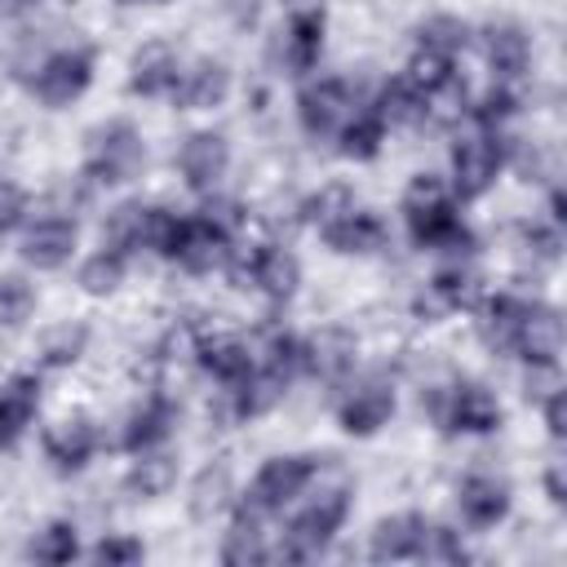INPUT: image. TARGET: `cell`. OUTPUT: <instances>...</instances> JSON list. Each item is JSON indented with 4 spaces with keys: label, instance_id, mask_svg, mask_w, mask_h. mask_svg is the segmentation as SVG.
Masks as SVG:
<instances>
[{
    "label": "cell",
    "instance_id": "obj_46",
    "mask_svg": "<svg viewBox=\"0 0 567 567\" xmlns=\"http://www.w3.org/2000/svg\"><path fill=\"white\" fill-rule=\"evenodd\" d=\"M142 4H168V0H142Z\"/></svg>",
    "mask_w": 567,
    "mask_h": 567
},
{
    "label": "cell",
    "instance_id": "obj_22",
    "mask_svg": "<svg viewBox=\"0 0 567 567\" xmlns=\"http://www.w3.org/2000/svg\"><path fill=\"white\" fill-rule=\"evenodd\" d=\"M182 80V62L168 44H146L137 49L133 58V75H128V89L137 97H159V93H173Z\"/></svg>",
    "mask_w": 567,
    "mask_h": 567
},
{
    "label": "cell",
    "instance_id": "obj_34",
    "mask_svg": "<svg viewBox=\"0 0 567 567\" xmlns=\"http://www.w3.org/2000/svg\"><path fill=\"white\" fill-rule=\"evenodd\" d=\"M430 292H434V301L439 306H447V310H461V306H470L474 301V292H478V275L470 270V266H443L434 279H430Z\"/></svg>",
    "mask_w": 567,
    "mask_h": 567
},
{
    "label": "cell",
    "instance_id": "obj_10",
    "mask_svg": "<svg viewBox=\"0 0 567 567\" xmlns=\"http://www.w3.org/2000/svg\"><path fill=\"white\" fill-rule=\"evenodd\" d=\"M346 115H350V89H346V80H337V75L310 80V84L301 89V97H297V120H301V128H306L310 137L337 133V128L346 124Z\"/></svg>",
    "mask_w": 567,
    "mask_h": 567
},
{
    "label": "cell",
    "instance_id": "obj_42",
    "mask_svg": "<svg viewBox=\"0 0 567 567\" xmlns=\"http://www.w3.org/2000/svg\"><path fill=\"white\" fill-rule=\"evenodd\" d=\"M527 244H532L536 257H558V248H563V226H558V221H532V226H527Z\"/></svg>",
    "mask_w": 567,
    "mask_h": 567
},
{
    "label": "cell",
    "instance_id": "obj_29",
    "mask_svg": "<svg viewBox=\"0 0 567 567\" xmlns=\"http://www.w3.org/2000/svg\"><path fill=\"white\" fill-rule=\"evenodd\" d=\"M425 111H430V97H425L416 84H408L403 75H399V80H390V84L381 89L377 115H381L385 124H421V120H425Z\"/></svg>",
    "mask_w": 567,
    "mask_h": 567
},
{
    "label": "cell",
    "instance_id": "obj_17",
    "mask_svg": "<svg viewBox=\"0 0 567 567\" xmlns=\"http://www.w3.org/2000/svg\"><path fill=\"white\" fill-rule=\"evenodd\" d=\"M456 505H461V518L483 532V527H496L509 514V487L496 474H470L456 492Z\"/></svg>",
    "mask_w": 567,
    "mask_h": 567
},
{
    "label": "cell",
    "instance_id": "obj_32",
    "mask_svg": "<svg viewBox=\"0 0 567 567\" xmlns=\"http://www.w3.org/2000/svg\"><path fill=\"white\" fill-rule=\"evenodd\" d=\"M452 58L447 53H434V49H416L412 53V62H408V71H403V80L408 84H416L425 97H434V93H443L447 84H452Z\"/></svg>",
    "mask_w": 567,
    "mask_h": 567
},
{
    "label": "cell",
    "instance_id": "obj_33",
    "mask_svg": "<svg viewBox=\"0 0 567 567\" xmlns=\"http://www.w3.org/2000/svg\"><path fill=\"white\" fill-rule=\"evenodd\" d=\"M124 284V252H115V248H97L84 266H80V288L84 292H93V297H106V292H115Z\"/></svg>",
    "mask_w": 567,
    "mask_h": 567
},
{
    "label": "cell",
    "instance_id": "obj_6",
    "mask_svg": "<svg viewBox=\"0 0 567 567\" xmlns=\"http://www.w3.org/2000/svg\"><path fill=\"white\" fill-rule=\"evenodd\" d=\"M310 478H315V456H270L248 483V509L275 514L288 501H297Z\"/></svg>",
    "mask_w": 567,
    "mask_h": 567
},
{
    "label": "cell",
    "instance_id": "obj_27",
    "mask_svg": "<svg viewBox=\"0 0 567 567\" xmlns=\"http://www.w3.org/2000/svg\"><path fill=\"white\" fill-rule=\"evenodd\" d=\"M354 368V341L346 332H323L319 341H306V372H319L323 381H341Z\"/></svg>",
    "mask_w": 567,
    "mask_h": 567
},
{
    "label": "cell",
    "instance_id": "obj_8",
    "mask_svg": "<svg viewBox=\"0 0 567 567\" xmlns=\"http://www.w3.org/2000/svg\"><path fill=\"white\" fill-rule=\"evenodd\" d=\"M434 416H439L452 434H487V430L501 425V403H496V394H492L487 385L461 381V385H452V390L439 394Z\"/></svg>",
    "mask_w": 567,
    "mask_h": 567
},
{
    "label": "cell",
    "instance_id": "obj_44",
    "mask_svg": "<svg viewBox=\"0 0 567 567\" xmlns=\"http://www.w3.org/2000/svg\"><path fill=\"white\" fill-rule=\"evenodd\" d=\"M545 425L554 439H563V390H549L545 394Z\"/></svg>",
    "mask_w": 567,
    "mask_h": 567
},
{
    "label": "cell",
    "instance_id": "obj_26",
    "mask_svg": "<svg viewBox=\"0 0 567 567\" xmlns=\"http://www.w3.org/2000/svg\"><path fill=\"white\" fill-rule=\"evenodd\" d=\"M199 368H204L208 377H217L221 385H235L239 377H248L252 354H248V346H244L239 337H208V341L199 346Z\"/></svg>",
    "mask_w": 567,
    "mask_h": 567
},
{
    "label": "cell",
    "instance_id": "obj_43",
    "mask_svg": "<svg viewBox=\"0 0 567 567\" xmlns=\"http://www.w3.org/2000/svg\"><path fill=\"white\" fill-rule=\"evenodd\" d=\"M22 213H27L22 190H18L13 182H0V235H4V230H13V226L22 221Z\"/></svg>",
    "mask_w": 567,
    "mask_h": 567
},
{
    "label": "cell",
    "instance_id": "obj_15",
    "mask_svg": "<svg viewBox=\"0 0 567 567\" xmlns=\"http://www.w3.org/2000/svg\"><path fill=\"white\" fill-rule=\"evenodd\" d=\"M244 279H252V288H261L270 301H288L297 292V284H301V266H297V257L288 248L261 244V248H252V257L244 266Z\"/></svg>",
    "mask_w": 567,
    "mask_h": 567
},
{
    "label": "cell",
    "instance_id": "obj_16",
    "mask_svg": "<svg viewBox=\"0 0 567 567\" xmlns=\"http://www.w3.org/2000/svg\"><path fill=\"white\" fill-rule=\"evenodd\" d=\"M323 53V13L319 9H297L284 27L279 40V62L288 75H306Z\"/></svg>",
    "mask_w": 567,
    "mask_h": 567
},
{
    "label": "cell",
    "instance_id": "obj_4",
    "mask_svg": "<svg viewBox=\"0 0 567 567\" xmlns=\"http://www.w3.org/2000/svg\"><path fill=\"white\" fill-rule=\"evenodd\" d=\"M501 164H505V142H501L496 128H483V133L461 137L452 146V190L461 199H478L496 182Z\"/></svg>",
    "mask_w": 567,
    "mask_h": 567
},
{
    "label": "cell",
    "instance_id": "obj_38",
    "mask_svg": "<svg viewBox=\"0 0 567 567\" xmlns=\"http://www.w3.org/2000/svg\"><path fill=\"white\" fill-rule=\"evenodd\" d=\"M35 306V288L22 275H0V328H18Z\"/></svg>",
    "mask_w": 567,
    "mask_h": 567
},
{
    "label": "cell",
    "instance_id": "obj_20",
    "mask_svg": "<svg viewBox=\"0 0 567 567\" xmlns=\"http://www.w3.org/2000/svg\"><path fill=\"white\" fill-rule=\"evenodd\" d=\"M483 58L492 66L496 80H518L532 62V44H527V31L514 27V22H496L483 31Z\"/></svg>",
    "mask_w": 567,
    "mask_h": 567
},
{
    "label": "cell",
    "instance_id": "obj_9",
    "mask_svg": "<svg viewBox=\"0 0 567 567\" xmlns=\"http://www.w3.org/2000/svg\"><path fill=\"white\" fill-rule=\"evenodd\" d=\"M509 354L527 359L532 368H554L558 354H563V319H558V310L540 306V301H527Z\"/></svg>",
    "mask_w": 567,
    "mask_h": 567
},
{
    "label": "cell",
    "instance_id": "obj_24",
    "mask_svg": "<svg viewBox=\"0 0 567 567\" xmlns=\"http://www.w3.org/2000/svg\"><path fill=\"white\" fill-rule=\"evenodd\" d=\"M35 408H40V381L35 377H13L0 390V447H13L27 434Z\"/></svg>",
    "mask_w": 567,
    "mask_h": 567
},
{
    "label": "cell",
    "instance_id": "obj_30",
    "mask_svg": "<svg viewBox=\"0 0 567 567\" xmlns=\"http://www.w3.org/2000/svg\"><path fill=\"white\" fill-rule=\"evenodd\" d=\"M257 518H261L257 509H244V514L230 523V532H226V540H221V558H226V563H266V558H270Z\"/></svg>",
    "mask_w": 567,
    "mask_h": 567
},
{
    "label": "cell",
    "instance_id": "obj_35",
    "mask_svg": "<svg viewBox=\"0 0 567 567\" xmlns=\"http://www.w3.org/2000/svg\"><path fill=\"white\" fill-rule=\"evenodd\" d=\"M35 563H71L75 554H80V536H75V523H66V518H58V523H49L35 540H31V549H27Z\"/></svg>",
    "mask_w": 567,
    "mask_h": 567
},
{
    "label": "cell",
    "instance_id": "obj_25",
    "mask_svg": "<svg viewBox=\"0 0 567 567\" xmlns=\"http://www.w3.org/2000/svg\"><path fill=\"white\" fill-rule=\"evenodd\" d=\"M523 310H527V301H523V297H509V292L487 297V301H483V310H478V332H483V341H487L492 350H505V354H509Z\"/></svg>",
    "mask_w": 567,
    "mask_h": 567
},
{
    "label": "cell",
    "instance_id": "obj_1",
    "mask_svg": "<svg viewBox=\"0 0 567 567\" xmlns=\"http://www.w3.org/2000/svg\"><path fill=\"white\" fill-rule=\"evenodd\" d=\"M403 221L416 248H443V252H465L470 248V230L456 213V204L447 199V186L430 173L412 177L408 195H403Z\"/></svg>",
    "mask_w": 567,
    "mask_h": 567
},
{
    "label": "cell",
    "instance_id": "obj_18",
    "mask_svg": "<svg viewBox=\"0 0 567 567\" xmlns=\"http://www.w3.org/2000/svg\"><path fill=\"white\" fill-rule=\"evenodd\" d=\"M425 536H430V523H425L421 514H394V518H381L377 532H372V558H377V563L421 558Z\"/></svg>",
    "mask_w": 567,
    "mask_h": 567
},
{
    "label": "cell",
    "instance_id": "obj_39",
    "mask_svg": "<svg viewBox=\"0 0 567 567\" xmlns=\"http://www.w3.org/2000/svg\"><path fill=\"white\" fill-rule=\"evenodd\" d=\"M84 341H89V332H84V328L62 323V328H58V332L44 341V363H53V368L75 363V359H80V350H84Z\"/></svg>",
    "mask_w": 567,
    "mask_h": 567
},
{
    "label": "cell",
    "instance_id": "obj_40",
    "mask_svg": "<svg viewBox=\"0 0 567 567\" xmlns=\"http://www.w3.org/2000/svg\"><path fill=\"white\" fill-rule=\"evenodd\" d=\"M146 549H142V540H133V536H106L97 549H93V558L97 563H137Z\"/></svg>",
    "mask_w": 567,
    "mask_h": 567
},
{
    "label": "cell",
    "instance_id": "obj_31",
    "mask_svg": "<svg viewBox=\"0 0 567 567\" xmlns=\"http://www.w3.org/2000/svg\"><path fill=\"white\" fill-rule=\"evenodd\" d=\"M173 478H177V465L168 456H146L142 452V461L124 474V492L137 496V501H155V496H164L173 487Z\"/></svg>",
    "mask_w": 567,
    "mask_h": 567
},
{
    "label": "cell",
    "instance_id": "obj_3",
    "mask_svg": "<svg viewBox=\"0 0 567 567\" xmlns=\"http://www.w3.org/2000/svg\"><path fill=\"white\" fill-rule=\"evenodd\" d=\"M346 514H350V492H346V487H328V492H319V496L292 518L279 558H297V563H301V558L323 554V549L332 545V536L341 532Z\"/></svg>",
    "mask_w": 567,
    "mask_h": 567
},
{
    "label": "cell",
    "instance_id": "obj_11",
    "mask_svg": "<svg viewBox=\"0 0 567 567\" xmlns=\"http://www.w3.org/2000/svg\"><path fill=\"white\" fill-rule=\"evenodd\" d=\"M390 416H394V385H390L385 377H368V381H359V385L341 399V408H337L341 430H346V434H359V439L377 434Z\"/></svg>",
    "mask_w": 567,
    "mask_h": 567
},
{
    "label": "cell",
    "instance_id": "obj_41",
    "mask_svg": "<svg viewBox=\"0 0 567 567\" xmlns=\"http://www.w3.org/2000/svg\"><path fill=\"white\" fill-rule=\"evenodd\" d=\"M474 115H478L483 128H496L501 120H509V115H514V97H509V89H492V93L478 102Z\"/></svg>",
    "mask_w": 567,
    "mask_h": 567
},
{
    "label": "cell",
    "instance_id": "obj_2",
    "mask_svg": "<svg viewBox=\"0 0 567 567\" xmlns=\"http://www.w3.org/2000/svg\"><path fill=\"white\" fill-rule=\"evenodd\" d=\"M146 164V142L142 133L128 124V120H111V124H97L89 133V155H84V173L102 186H120V182H133Z\"/></svg>",
    "mask_w": 567,
    "mask_h": 567
},
{
    "label": "cell",
    "instance_id": "obj_36",
    "mask_svg": "<svg viewBox=\"0 0 567 567\" xmlns=\"http://www.w3.org/2000/svg\"><path fill=\"white\" fill-rule=\"evenodd\" d=\"M416 40H421V49H434V53L456 58V53L470 44V27H465L461 18H452V13H434L430 22H421Z\"/></svg>",
    "mask_w": 567,
    "mask_h": 567
},
{
    "label": "cell",
    "instance_id": "obj_12",
    "mask_svg": "<svg viewBox=\"0 0 567 567\" xmlns=\"http://www.w3.org/2000/svg\"><path fill=\"white\" fill-rule=\"evenodd\" d=\"M226 168H230V146H226V137L213 133V128L190 133V137L182 142V151H177V173H182V182H186L190 190H213V186L226 177Z\"/></svg>",
    "mask_w": 567,
    "mask_h": 567
},
{
    "label": "cell",
    "instance_id": "obj_45",
    "mask_svg": "<svg viewBox=\"0 0 567 567\" xmlns=\"http://www.w3.org/2000/svg\"><path fill=\"white\" fill-rule=\"evenodd\" d=\"M545 487H549V501H554V505H563V501H567V487H563V461H554V465H549Z\"/></svg>",
    "mask_w": 567,
    "mask_h": 567
},
{
    "label": "cell",
    "instance_id": "obj_7",
    "mask_svg": "<svg viewBox=\"0 0 567 567\" xmlns=\"http://www.w3.org/2000/svg\"><path fill=\"white\" fill-rule=\"evenodd\" d=\"M93 80V53L89 49H58L35 66V97L44 106H71Z\"/></svg>",
    "mask_w": 567,
    "mask_h": 567
},
{
    "label": "cell",
    "instance_id": "obj_23",
    "mask_svg": "<svg viewBox=\"0 0 567 567\" xmlns=\"http://www.w3.org/2000/svg\"><path fill=\"white\" fill-rule=\"evenodd\" d=\"M173 93H177V102H182L186 111H213V106H221L226 93H230V71H226L221 62L204 58V62H195L190 71H182V80H177Z\"/></svg>",
    "mask_w": 567,
    "mask_h": 567
},
{
    "label": "cell",
    "instance_id": "obj_5",
    "mask_svg": "<svg viewBox=\"0 0 567 567\" xmlns=\"http://www.w3.org/2000/svg\"><path fill=\"white\" fill-rule=\"evenodd\" d=\"M226 252H230V226H221V221H217V217H208V213L177 217L173 239H168V248H164V257L182 261V266H186V270H195V275H204V270L221 266V261H226Z\"/></svg>",
    "mask_w": 567,
    "mask_h": 567
},
{
    "label": "cell",
    "instance_id": "obj_21",
    "mask_svg": "<svg viewBox=\"0 0 567 567\" xmlns=\"http://www.w3.org/2000/svg\"><path fill=\"white\" fill-rule=\"evenodd\" d=\"M173 403L164 399V394H146L133 412H128V421H124V434H120V443L128 447V452H151L155 443H164L168 439V430H173Z\"/></svg>",
    "mask_w": 567,
    "mask_h": 567
},
{
    "label": "cell",
    "instance_id": "obj_37",
    "mask_svg": "<svg viewBox=\"0 0 567 567\" xmlns=\"http://www.w3.org/2000/svg\"><path fill=\"white\" fill-rule=\"evenodd\" d=\"M226 496H230V470H226V465H208V470L195 478V487H190V509H195V518H213V514L226 505Z\"/></svg>",
    "mask_w": 567,
    "mask_h": 567
},
{
    "label": "cell",
    "instance_id": "obj_13",
    "mask_svg": "<svg viewBox=\"0 0 567 567\" xmlns=\"http://www.w3.org/2000/svg\"><path fill=\"white\" fill-rule=\"evenodd\" d=\"M75 221L71 217H62V213H44V217H35L31 226H27V235H22V261L27 266H35V270H58V266H66L71 261V252H75Z\"/></svg>",
    "mask_w": 567,
    "mask_h": 567
},
{
    "label": "cell",
    "instance_id": "obj_28",
    "mask_svg": "<svg viewBox=\"0 0 567 567\" xmlns=\"http://www.w3.org/2000/svg\"><path fill=\"white\" fill-rule=\"evenodd\" d=\"M337 137H341V155L346 159H372L381 151V142H385V120L377 111H354V115H346Z\"/></svg>",
    "mask_w": 567,
    "mask_h": 567
},
{
    "label": "cell",
    "instance_id": "obj_19",
    "mask_svg": "<svg viewBox=\"0 0 567 567\" xmlns=\"http://www.w3.org/2000/svg\"><path fill=\"white\" fill-rule=\"evenodd\" d=\"M93 447H97V430H93V421H84V416L58 421V425L44 434V456H49L53 470H62V474L84 470L89 456H93Z\"/></svg>",
    "mask_w": 567,
    "mask_h": 567
},
{
    "label": "cell",
    "instance_id": "obj_14",
    "mask_svg": "<svg viewBox=\"0 0 567 567\" xmlns=\"http://www.w3.org/2000/svg\"><path fill=\"white\" fill-rule=\"evenodd\" d=\"M319 235L328 239V248L337 252H377L385 244V221L359 204L332 213L328 221H319Z\"/></svg>",
    "mask_w": 567,
    "mask_h": 567
}]
</instances>
